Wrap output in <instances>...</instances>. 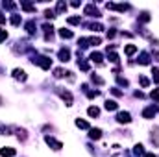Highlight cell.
Segmentation results:
<instances>
[{
	"label": "cell",
	"mask_w": 159,
	"mask_h": 157,
	"mask_svg": "<svg viewBox=\"0 0 159 157\" xmlns=\"http://www.w3.org/2000/svg\"><path fill=\"white\" fill-rule=\"evenodd\" d=\"M56 94L65 102L67 107H70V105L74 104V98H72V92H70V91H67V89H63V87H56Z\"/></svg>",
	"instance_id": "1"
},
{
	"label": "cell",
	"mask_w": 159,
	"mask_h": 157,
	"mask_svg": "<svg viewBox=\"0 0 159 157\" xmlns=\"http://www.w3.org/2000/svg\"><path fill=\"white\" fill-rule=\"evenodd\" d=\"M32 63H34V65H39L43 70H50V67H52V59L46 57V56H41V57H37V59L34 57Z\"/></svg>",
	"instance_id": "2"
},
{
	"label": "cell",
	"mask_w": 159,
	"mask_h": 157,
	"mask_svg": "<svg viewBox=\"0 0 159 157\" xmlns=\"http://www.w3.org/2000/svg\"><path fill=\"white\" fill-rule=\"evenodd\" d=\"M44 142H46L54 152H59V150L63 148V142H61V141H56V139H54V137H50V135H46V137H44Z\"/></svg>",
	"instance_id": "3"
},
{
	"label": "cell",
	"mask_w": 159,
	"mask_h": 157,
	"mask_svg": "<svg viewBox=\"0 0 159 157\" xmlns=\"http://www.w3.org/2000/svg\"><path fill=\"white\" fill-rule=\"evenodd\" d=\"M106 7H107V9H115V11H122V13H124V11H128L131 6H129V4H113V2H107Z\"/></svg>",
	"instance_id": "4"
},
{
	"label": "cell",
	"mask_w": 159,
	"mask_h": 157,
	"mask_svg": "<svg viewBox=\"0 0 159 157\" xmlns=\"http://www.w3.org/2000/svg\"><path fill=\"white\" fill-rule=\"evenodd\" d=\"M11 76L17 79V81H26V79H28V74H26L24 69H13V74H11Z\"/></svg>",
	"instance_id": "5"
},
{
	"label": "cell",
	"mask_w": 159,
	"mask_h": 157,
	"mask_svg": "<svg viewBox=\"0 0 159 157\" xmlns=\"http://www.w3.org/2000/svg\"><path fill=\"white\" fill-rule=\"evenodd\" d=\"M117 122H119V124H129V122H131V115H129V111H119V115H117Z\"/></svg>",
	"instance_id": "6"
},
{
	"label": "cell",
	"mask_w": 159,
	"mask_h": 157,
	"mask_svg": "<svg viewBox=\"0 0 159 157\" xmlns=\"http://www.w3.org/2000/svg\"><path fill=\"white\" fill-rule=\"evenodd\" d=\"M57 57H59V61H61V63L70 61V50H69V48H61V50L57 52Z\"/></svg>",
	"instance_id": "7"
},
{
	"label": "cell",
	"mask_w": 159,
	"mask_h": 157,
	"mask_svg": "<svg viewBox=\"0 0 159 157\" xmlns=\"http://www.w3.org/2000/svg\"><path fill=\"white\" fill-rule=\"evenodd\" d=\"M85 15H89V17H100V11L96 9L94 4H87L85 6Z\"/></svg>",
	"instance_id": "8"
},
{
	"label": "cell",
	"mask_w": 159,
	"mask_h": 157,
	"mask_svg": "<svg viewBox=\"0 0 159 157\" xmlns=\"http://www.w3.org/2000/svg\"><path fill=\"white\" fill-rule=\"evenodd\" d=\"M89 139L91 141H100L102 139V129L100 128H91L89 129Z\"/></svg>",
	"instance_id": "9"
},
{
	"label": "cell",
	"mask_w": 159,
	"mask_h": 157,
	"mask_svg": "<svg viewBox=\"0 0 159 157\" xmlns=\"http://www.w3.org/2000/svg\"><path fill=\"white\" fill-rule=\"evenodd\" d=\"M0 155L2 157H15L17 155V150L11 148V146H4V148H0Z\"/></svg>",
	"instance_id": "10"
},
{
	"label": "cell",
	"mask_w": 159,
	"mask_h": 157,
	"mask_svg": "<svg viewBox=\"0 0 159 157\" xmlns=\"http://www.w3.org/2000/svg\"><path fill=\"white\" fill-rule=\"evenodd\" d=\"M156 117V107L154 105H150V107H144L143 109V118H146V120H150V118Z\"/></svg>",
	"instance_id": "11"
},
{
	"label": "cell",
	"mask_w": 159,
	"mask_h": 157,
	"mask_svg": "<svg viewBox=\"0 0 159 157\" xmlns=\"http://www.w3.org/2000/svg\"><path fill=\"white\" fill-rule=\"evenodd\" d=\"M150 141H152V144H154V146H159V128H157V126H156V128L152 129Z\"/></svg>",
	"instance_id": "12"
},
{
	"label": "cell",
	"mask_w": 159,
	"mask_h": 157,
	"mask_svg": "<svg viewBox=\"0 0 159 157\" xmlns=\"http://www.w3.org/2000/svg\"><path fill=\"white\" fill-rule=\"evenodd\" d=\"M72 30H69V28H59V37L61 39H72Z\"/></svg>",
	"instance_id": "13"
},
{
	"label": "cell",
	"mask_w": 159,
	"mask_h": 157,
	"mask_svg": "<svg viewBox=\"0 0 159 157\" xmlns=\"http://www.w3.org/2000/svg\"><path fill=\"white\" fill-rule=\"evenodd\" d=\"M89 59H91L93 63H96V65H102V59H104V56H102L100 52H93V54L89 56Z\"/></svg>",
	"instance_id": "14"
},
{
	"label": "cell",
	"mask_w": 159,
	"mask_h": 157,
	"mask_svg": "<svg viewBox=\"0 0 159 157\" xmlns=\"http://www.w3.org/2000/svg\"><path fill=\"white\" fill-rule=\"evenodd\" d=\"M137 61H139V65H150V54L148 52H141Z\"/></svg>",
	"instance_id": "15"
},
{
	"label": "cell",
	"mask_w": 159,
	"mask_h": 157,
	"mask_svg": "<svg viewBox=\"0 0 159 157\" xmlns=\"http://www.w3.org/2000/svg\"><path fill=\"white\" fill-rule=\"evenodd\" d=\"M104 107H106V111H115V109H119V104L115 100H106Z\"/></svg>",
	"instance_id": "16"
},
{
	"label": "cell",
	"mask_w": 159,
	"mask_h": 157,
	"mask_svg": "<svg viewBox=\"0 0 159 157\" xmlns=\"http://www.w3.org/2000/svg\"><path fill=\"white\" fill-rule=\"evenodd\" d=\"M87 115H89L91 118H98L100 117V109H98L96 105H91V107L87 109Z\"/></svg>",
	"instance_id": "17"
},
{
	"label": "cell",
	"mask_w": 159,
	"mask_h": 157,
	"mask_svg": "<svg viewBox=\"0 0 159 157\" xmlns=\"http://www.w3.org/2000/svg\"><path fill=\"white\" fill-rule=\"evenodd\" d=\"M74 124H76V128H80V129H91V128H89V122L83 120V118H76Z\"/></svg>",
	"instance_id": "18"
},
{
	"label": "cell",
	"mask_w": 159,
	"mask_h": 157,
	"mask_svg": "<svg viewBox=\"0 0 159 157\" xmlns=\"http://www.w3.org/2000/svg\"><path fill=\"white\" fill-rule=\"evenodd\" d=\"M137 50H139V48H137V44H126V46H124V52H126V56H133Z\"/></svg>",
	"instance_id": "19"
},
{
	"label": "cell",
	"mask_w": 159,
	"mask_h": 157,
	"mask_svg": "<svg viewBox=\"0 0 159 157\" xmlns=\"http://www.w3.org/2000/svg\"><path fill=\"white\" fill-rule=\"evenodd\" d=\"M65 11H67V4H65V2H57V4H56V13H57V15H63Z\"/></svg>",
	"instance_id": "20"
},
{
	"label": "cell",
	"mask_w": 159,
	"mask_h": 157,
	"mask_svg": "<svg viewBox=\"0 0 159 157\" xmlns=\"http://www.w3.org/2000/svg\"><path fill=\"white\" fill-rule=\"evenodd\" d=\"M20 9H24V11H35V6L30 4V2H20Z\"/></svg>",
	"instance_id": "21"
},
{
	"label": "cell",
	"mask_w": 159,
	"mask_h": 157,
	"mask_svg": "<svg viewBox=\"0 0 159 157\" xmlns=\"http://www.w3.org/2000/svg\"><path fill=\"white\" fill-rule=\"evenodd\" d=\"M107 59H109V63H119V54L117 52H107Z\"/></svg>",
	"instance_id": "22"
},
{
	"label": "cell",
	"mask_w": 159,
	"mask_h": 157,
	"mask_svg": "<svg viewBox=\"0 0 159 157\" xmlns=\"http://www.w3.org/2000/svg\"><path fill=\"white\" fill-rule=\"evenodd\" d=\"M150 19H152V17H150L148 11H143V13L139 15V22H150Z\"/></svg>",
	"instance_id": "23"
},
{
	"label": "cell",
	"mask_w": 159,
	"mask_h": 157,
	"mask_svg": "<svg viewBox=\"0 0 159 157\" xmlns=\"http://www.w3.org/2000/svg\"><path fill=\"white\" fill-rule=\"evenodd\" d=\"M26 32L28 34H35V20H28L26 22Z\"/></svg>",
	"instance_id": "24"
},
{
	"label": "cell",
	"mask_w": 159,
	"mask_h": 157,
	"mask_svg": "<svg viewBox=\"0 0 159 157\" xmlns=\"http://www.w3.org/2000/svg\"><path fill=\"white\" fill-rule=\"evenodd\" d=\"M89 30H93V32H102L104 26H102L100 22H91V24H89Z\"/></svg>",
	"instance_id": "25"
},
{
	"label": "cell",
	"mask_w": 159,
	"mask_h": 157,
	"mask_svg": "<svg viewBox=\"0 0 159 157\" xmlns=\"http://www.w3.org/2000/svg\"><path fill=\"white\" fill-rule=\"evenodd\" d=\"M133 154L135 155H144V146L143 144H135L133 146Z\"/></svg>",
	"instance_id": "26"
},
{
	"label": "cell",
	"mask_w": 159,
	"mask_h": 157,
	"mask_svg": "<svg viewBox=\"0 0 159 157\" xmlns=\"http://www.w3.org/2000/svg\"><path fill=\"white\" fill-rule=\"evenodd\" d=\"M20 20H22V19H20V15H17V13H15V15H11V19H9V22H11L13 26H19V24H20Z\"/></svg>",
	"instance_id": "27"
},
{
	"label": "cell",
	"mask_w": 159,
	"mask_h": 157,
	"mask_svg": "<svg viewBox=\"0 0 159 157\" xmlns=\"http://www.w3.org/2000/svg\"><path fill=\"white\" fill-rule=\"evenodd\" d=\"M152 78L156 83H159V69L157 67H152Z\"/></svg>",
	"instance_id": "28"
},
{
	"label": "cell",
	"mask_w": 159,
	"mask_h": 157,
	"mask_svg": "<svg viewBox=\"0 0 159 157\" xmlns=\"http://www.w3.org/2000/svg\"><path fill=\"white\" fill-rule=\"evenodd\" d=\"M91 79H93V83H96V85H104V79L100 78V76H96V74H91Z\"/></svg>",
	"instance_id": "29"
},
{
	"label": "cell",
	"mask_w": 159,
	"mask_h": 157,
	"mask_svg": "<svg viewBox=\"0 0 159 157\" xmlns=\"http://www.w3.org/2000/svg\"><path fill=\"white\" fill-rule=\"evenodd\" d=\"M100 43H102L100 37H89V44H91V46H98Z\"/></svg>",
	"instance_id": "30"
},
{
	"label": "cell",
	"mask_w": 159,
	"mask_h": 157,
	"mask_svg": "<svg viewBox=\"0 0 159 157\" xmlns=\"http://www.w3.org/2000/svg\"><path fill=\"white\" fill-rule=\"evenodd\" d=\"M65 74H67V72H65L63 69H56V70H54V76H56V78H65Z\"/></svg>",
	"instance_id": "31"
},
{
	"label": "cell",
	"mask_w": 159,
	"mask_h": 157,
	"mask_svg": "<svg viewBox=\"0 0 159 157\" xmlns=\"http://www.w3.org/2000/svg\"><path fill=\"white\" fill-rule=\"evenodd\" d=\"M117 81H119V85H122V87H128L129 85V81L126 78H122V76H117Z\"/></svg>",
	"instance_id": "32"
},
{
	"label": "cell",
	"mask_w": 159,
	"mask_h": 157,
	"mask_svg": "<svg viewBox=\"0 0 159 157\" xmlns=\"http://www.w3.org/2000/svg\"><path fill=\"white\" fill-rule=\"evenodd\" d=\"M2 6H4V9H15L17 7V4H13V2H2Z\"/></svg>",
	"instance_id": "33"
},
{
	"label": "cell",
	"mask_w": 159,
	"mask_h": 157,
	"mask_svg": "<svg viewBox=\"0 0 159 157\" xmlns=\"http://www.w3.org/2000/svg\"><path fill=\"white\" fill-rule=\"evenodd\" d=\"M139 81H141V85H143V87H144V89H146V87H148V85H150V81H148V79L144 78V76H139Z\"/></svg>",
	"instance_id": "34"
},
{
	"label": "cell",
	"mask_w": 159,
	"mask_h": 157,
	"mask_svg": "<svg viewBox=\"0 0 159 157\" xmlns=\"http://www.w3.org/2000/svg\"><path fill=\"white\" fill-rule=\"evenodd\" d=\"M44 17H46V19H54V17H57V15H56L52 9H46V11H44Z\"/></svg>",
	"instance_id": "35"
},
{
	"label": "cell",
	"mask_w": 159,
	"mask_h": 157,
	"mask_svg": "<svg viewBox=\"0 0 159 157\" xmlns=\"http://www.w3.org/2000/svg\"><path fill=\"white\" fill-rule=\"evenodd\" d=\"M0 135H9V128H6L4 124H0Z\"/></svg>",
	"instance_id": "36"
},
{
	"label": "cell",
	"mask_w": 159,
	"mask_h": 157,
	"mask_svg": "<svg viewBox=\"0 0 159 157\" xmlns=\"http://www.w3.org/2000/svg\"><path fill=\"white\" fill-rule=\"evenodd\" d=\"M150 96H152V98H154L156 102H159V91H157V89H154V91L150 92Z\"/></svg>",
	"instance_id": "37"
},
{
	"label": "cell",
	"mask_w": 159,
	"mask_h": 157,
	"mask_svg": "<svg viewBox=\"0 0 159 157\" xmlns=\"http://www.w3.org/2000/svg\"><path fill=\"white\" fill-rule=\"evenodd\" d=\"M6 39H7V32L6 30H0V43H4Z\"/></svg>",
	"instance_id": "38"
},
{
	"label": "cell",
	"mask_w": 159,
	"mask_h": 157,
	"mask_svg": "<svg viewBox=\"0 0 159 157\" xmlns=\"http://www.w3.org/2000/svg\"><path fill=\"white\" fill-rule=\"evenodd\" d=\"M69 24H80V17H70L69 19Z\"/></svg>",
	"instance_id": "39"
},
{
	"label": "cell",
	"mask_w": 159,
	"mask_h": 157,
	"mask_svg": "<svg viewBox=\"0 0 159 157\" xmlns=\"http://www.w3.org/2000/svg\"><path fill=\"white\" fill-rule=\"evenodd\" d=\"M111 92H113L115 96H122V94H124V92H122V91H119L117 87H113V89H111Z\"/></svg>",
	"instance_id": "40"
},
{
	"label": "cell",
	"mask_w": 159,
	"mask_h": 157,
	"mask_svg": "<svg viewBox=\"0 0 159 157\" xmlns=\"http://www.w3.org/2000/svg\"><path fill=\"white\" fill-rule=\"evenodd\" d=\"M87 96H89V98H96V96H98V91H89Z\"/></svg>",
	"instance_id": "41"
},
{
	"label": "cell",
	"mask_w": 159,
	"mask_h": 157,
	"mask_svg": "<svg viewBox=\"0 0 159 157\" xmlns=\"http://www.w3.org/2000/svg\"><path fill=\"white\" fill-rule=\"evenodd\" d=\"M0 24H6V17H4V13L0 11Z\"/></svg>",
	"instance_id": "42"
},
{
	"label": "cell",
	"mask_w": 159,
	"mask_h": 157,
	"mask_svg": "<svg viewBox=\"0 0 159 157\" xmlns=\"http://www.w3.org/2000/svg\"><path fill=\"white\" fill-rule=\"evenodd\" d=\"M144 157H157L154 152H148V154H144Z\"/></svg>",
	"instance_id": "43"
},
{
	"label": "cell",
	"mask_w": 159,
	"mask_h": 157,
	"mask_svg": "<svg viewBox=\"0 0 159 157\" xmlns=\"http://www.w3.org/2000/svg\"><path fill=\"white\" fill-rule=\"evenodd\" d=\"M154 57H156V59L159 61V52H154Z\"/></svg>",
	"instance_id": "44"
}]
</instances>
